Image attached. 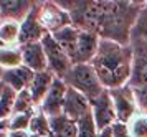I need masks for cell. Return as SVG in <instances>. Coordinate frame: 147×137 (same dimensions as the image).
Returning a JSON list of instances; mask_svg holds the SVG:
<instances>
[{"instance_id":"cell-17","label":"cell","mask_w":147,"mask_h":137,"mask_svg":"<svg viewBox=\"0 0 147 137\" xmlns=\"http://www.w3.org/2000/svg\"><path fill=\"white\" fill-rule=\"evenodd\" d=\"M0 46H20V23L0 20Z\"/></svg>"},{"instance_id":"cell-10","label":"cell","mask_w":147,"mask_h":137,"mask_svg":"<svg viewBox=\"0 0 147 137\" xmlns=\"http://www.w3.org/2000/svg\"><path fill=\"white\" fill-rule=\"evenodd\" d=\"M68 86L66 83L60 78H55L53 84L48 91L47 98L43 99L41 106L38 107L41 112H45L48 117H55L63 114V106H65V99H66Z\"/></svg>"},{"instance_id":"cell-11","label":"cell","mask_w":147,"mask_h":137,"mask_svg":"<svg viewBox=\"0 0 147 137\" xmlns=\"http://www.w3.org/2000/svg\"><path fill=\"white\" fill-rule=\"evenodd\" d=\"M89 112H91V101L84 98L81 92L68 88L65 106H63V114H66L68 117H71L73 121L78 122L81 117H84Z\"/></svg>"},{"instance_id":"cell-7","label":"cell","mask_w":147,"mask_h":137,"mask_svg":"<svg viewBox=\"0 0 147 137\" xmlns=\"http://www.w3.org/2000/svg\"><path fill=\"white\" fill-rule=\"evenodd\" d=\"M132 48V76L129 86L132 89L147 88V40H131Z\"/></svg>"},{"instance_id":"cell-14","label":"cell","mask_w":147,"mask_h":137,"mask_svg":"<svg viewBox=\"0 0 147 137\" xmlns=\"http://www.w3.org/2000/svg\"><path fill=\"white\" fill-rule=\"evenodd\" d=\"M33 76H35V71H32L30 68L22 65V66H18V68L7 70L5 74H3L2 83L7 84L8 88H12L13 91L20 92V91H25V89L30 88L32 81H33Z\"/></svg>"},{"instance_id":"cell-27","label":"cell","mask_w":147,"mask_h":137,"mask_svg":"<svg viewBox=\"0 0 147 137\" xmlns=\"http://www.w3.org/2000/svg\"><path fill=\"white\" fill-rule=\"evenodd\" d=\"M113 129H114V137H131L129 136V132H127L126 124L116 122V124L113 126Z\"/></svg>"},{"instance_id":"cell-25","label":"cell","mask_w":147,"mask_h":137,"mask_svg":"<svg viewBox=\"0 0 147 137\" xmlns=\"http://www.w3.org/2000/svg\"><path fill=\"white\" fill-rule=\"evenodd\" d=\"M33 114L35 112H32V114H15V116H12V117H10L8 132L10 131H28Z\"/></svg>"},{"instance_id":"cell-29","label":"cell","mask_w":147,"mask_h":137,"mask_svg":"<svg viewBox=\"0 0 147 137\" xmlns=\"http://www.w3.org/2000/svg\"><path fill=\"white\" fill-rule=\"evenodd\" d=\"M5 71H7V70H3V68L0 66V83H2V79H3V74H5Z\"/></svg>"},{"instance_id":"cell-6","label":"cell","mask_w":147,"mask_h":137,"mask_svg":"<svg viewBox=\"0 0 147 137\" xmlns=\"http://www.w3.org/2000/svg\"><path fill=\"white\" fill-rule=\"evenodd\" d=\"M109 92H111L114 107H116L117 122L127 124L140 111L139 104H137V98H136V91L129 84H126V86H122V88L111 89Z\"/></svg>"},{"instance_id":"cell-30","label":"cell","mask_w":147,"mask_h":137,"mask_svg":"<svg viewBox=\"0 0 147 137\" xmlns=\"http://www.w3.org/2000/svg\"><path fill=\"white\" fill-rule=\"evenodd\" d=\"M3 88H5V84H3V83H0V94H2V91H3Z\"/></svg>"},{"instance_id":"cell-4","label":"cell","mask_w":147,"mask_h":137,"mask_svg":"<svg viewBox=\"0 0 147 137\" xmlns=\"http://www.w3.org/2000/svg\"><path fill=\"white\" fill-rule=\"evenodd\" d=\"M41 45H43L45 55H47L48 70L53 73L56 78L65 79V76L73 68V61L69 59L66 51L61 48V45L55 40V36L51 33H48L47 36L41 40Z\"/></svg>"},{"instance_id":"cell-18","label":"cell","mask_w":147,"mask_h":137,"mask_svg":"<svg viewBox=\"0 0 147 137\" xmlns=\"http://www.w3.org/2000/svg\"><path fill=\"white\" fill-rule=\"evenodd\" d=\"M23 65L20 46H0V66L3 70H12Z\"/></svg>"},{"instance_id":"cell-26","label":"cell","mask_w":147,"mask_h":137,"mask_svg":"<svg viewBox=\"0 0 147 137\" xmlns=\"http://www.w3.org/2000/svg\"><path fill=\"white\" fill-rule=\"evenodd\" d=\"M134 91H136V98H137L139 109L147 112V88H144V89H134Z\"/></svg>"},{"instance_id":"cell-3","label":"cell","mask_w":147,"mask_h":137,"mask_svg":"<svg viewBox=\"0 0 147 137\" xmlns=\"http://www.w3.org/2000/svg\"><path fill=\"white\" fill-rule=\"evenodd\" d=\"M68 88H71L74 91L81 92L84 98H88L91 103L94 99H98L106 91L104 86L101 84L98 74L94 71L91 63H83V65H73L71 71L68 73L65 79Z\"/></svg>"},{"instance_id":"cell-12","label":"cell","mask_w":147,"mask_h":137,"mask_svg":"<svg viewBox=\"0 0 147 137\" xmlns=\"http://www.w3.org/2000/svg\"><path fill=\"white\" fill-rule=\"evenodd\" d=\"M35 2L28 0H0V20H12L22 23L33 10Z\"/></svg>"},{"instance_id":"cell-8","label":"cell","mask_w":147,"mask_h":137,"mask_svg":"<svg viewBox=\"0 0 147 137\" xmlns=\"http://www.w3.org/2000/svg\"><path fill=\"white\" fill-rule=\"evenodd\" d=\"M91 114L99 131L111 127L117 122V114H116V107H114L109 89H106L99 98L91 103Z\"/></svg>"},{"instance_id":"cell-1","label":"cell","mask_w":147,"mask_h":137,"mask_svg":"<svg viewBox=\"0 0 147 137\" xmlns=\"http://www.w3.org/2000/svg\"><path fill=\"white\" fill-rule=\"evenodd\" d=\"M71 17V25L111 40L131 45L132 30L146 2H58Z\"/></svg>"},{"instance_id":"cell-9","label":"cell","mask_w":147,"mask_h":137,"mask_svg":"<svg viewBox=\"0 0 147 137\" xmlns=\"http://www.w3.org/2000/svg\"><path fill=\"white\" fill-rule=\"evenodd\" d=\"M38 5H40V2H35L33 10L20 23V46L30 45V43H40L48 35L45 26L41 25L40 17H38Z\"/></svg>"},{"instance_id":"cell-13","label":"cell","mask_w":147,"mask_h":137,"mask_svg":"<svg viewBox=\"0 0 147 137\" xmlns=\"http://www.w3.org/2000/svg\"><path fill=\"white\" fill-rule=\"evenodd\" d=\"M22 50V59H23V66L30 68L32 71L40 73L48 70V61L47 55L43 50V45L40 43H30V45L20 46Z\"/></svg>"},{"instance_id":"cell-5","label":"cell","mask_w":147,"mask_h":137,"mask_svg":"<svg viewBox=\"0 0 147 137\" xmlns=\"http://www.w3.org/2000/svg\"><path fill=\"white\" fill-rule=\"evenodd\" d=\"M38 17L41 25L45 26L48 33H56L61 28L71 25L69 13L58 3V2H40L38 5Z\"/></svg>"},{"instance_id":"cell-21","label":"cell","mask_w":147,"mask_h":137,"mask_svg":"<svg viewBox=\"0 0 147 137\" xmlns=\"http://www.w3.org/2000/svg\"><path fill=\"white\" fill-rule=\"evenodd\" d=\"M36 109L38 107H36V104H35V101H33V98H32V94H30L28 89L17 92L15 107H13V114L12 116H15V114H32Z\"/></svg>"},{"instance_id":"cell-15","label":"cell","mask_w":147,"mask_h":137,"mask_svg":"<svg viewBox=\"0 0 147 137\" xmlns=\"http://www.w3.org/2000/svg\"><path fill=\"white\" fill-rule=\"evenodd\" d=\"M55 78H56V76H55L50 70L35 73L33 81H32V84L28 88V91L32 94V98H33L36 107H40L41 103H43V99L47 98V94H48V91H50L51 84H53Z\"/></svg>"},{"instance_id":"cell-16","label":"cell","mask_w":147,"mask_h":137,"mask_svg":"<svg viewBox=\"0 0 147 137\" xmlns=\"http://www.w3.org/2000/svg\"><path fill=\"white\" fill-rule=\"evenodd\" d=\"M50 127L55 137H78V124L66 114L50 117Z\"/></svg>"},{"instance_id":"cell-2","label":"cell","mask_w":147,"mask_h":137,"mask_svg":"<svg viewBox=\"0 0 147 137\" xmlns=\"http://www.w3.org/2000/svg\"><path fill=\"white\" fill-rule=\"evenodd\" d=\"M91 66L104 89H116L129 84L132 76V48L111 40H99Z\"/></svg>"},{"instance_id":"cell-22","label":"cell","mask_w":147,"mask_h":137,"mask_svg":"<svg viewBox=\"0 0 147 137\" xmlns=\"http://www.w3.org/2000/svg\"><path fill=\"white\" fill-rule=\"evenodd\" d=\"M131 137H147V112L139 111L126 124Z\"/></svg>"},{"instance_id":"cell-24","label":"cell","mask_w":147,"mask_h":137,"mask_svg":"<svg viewBox=\"0 0 147 137\" xmlns=\"http://www.w3.org/2000/svg\"><path fill=\"white\" fill-rule=\"evenodd\" d=\"M147 40V2L144 3L142 10H140V15L137 22H136V26L132 30V36L131 40Z\"/></svg>"},{"instance_id":"cell-20","label":"cell","mask_w":147,"mask_h":137,"mask_svg":"<svg viewBox=\"0 0 147 137\" xmlns=\"http://www.w3.org/2000/svg\"><path fill=\"white\" fill-rule=\"evenodd\" d=\"M15 99H17V91L5 84L3 91L0 94V121L3 119H10L13 114L15 107Z\"/></svg>"},{"instance_id":"cell-28","label":"cell","mask_w":147,"mask_h":137,"mask_svg":"<svg viewBox=\"0 0 147 137\" xmlns=\"http://www.w3.org/2000/svg\"><path fill=\"white\" fill-rule=\"evenodd\" d=\"M99 137H114L113 126H111V127H106V129H102V131H99Z\"/></svg>"},{"instance_id":"cell-19","label":"cell","mask_w":147,"mask_h":137,"mask_svg":"<svg viewBox=\"0 0 147 137\" xmlns=\"http://www.w3.org/2000/svg\"><path fill=\"white\" fill-rule=\"evenodd\" d=\"M28 132L35 137H50L51 136V127H50V117L40 109H36L30 122Z\"/></svg>"},{"instance_id":"cell-23","label":"cell","mask_w":147,"mask_h":137,"mask_svg":"<svg viewBox=\"0 0 147 137\" xmlns=\"http://www.w3.org/2000/svg\"><path fill=\"white\" fill-rule=\"evenodd\" d=\"M76 124H78V137H99V129L94 122L91 112L81 117Z\"/></svg>"}]
</instances>
